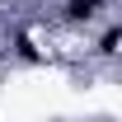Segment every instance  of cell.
<instances>
[{
    "label": "cell",
    "instance_id": "6da1fadb",
    "mask_svg": "<svg viewBox=\"0 0 122 122\" xmlns=\"http://www.w3.org/2000/svg\"><path fill=\"white\" fill-rule=\"evenodd\" d=\"M99 5H103V0H66V14L71 19H89Z\"/></svg>",
    "mask_w": 122,
    "mask_h": 122
},
{
    "label": "cell",
    "instance_id": "7a4b0ae2",
    "mask_svg": "<svg viewBox=\"0 0 122 122\" xmlns=\"http://www.w3.org/2000/svg\"><path fill=\"white\" fill-rule=\"evenodd\" d=\"M117 38H122L117 28H108V33H103V42H99V47H103V52H117Z\"/></svg>",
    "mask_w": 122,
    "mask_h": 122
}]
</instances>
